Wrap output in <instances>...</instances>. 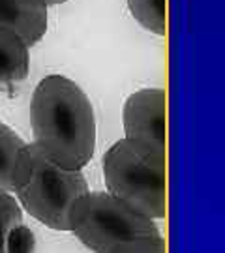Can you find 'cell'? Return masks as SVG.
I'll list each match as a JSON object with an SVG mask.
<instances>
[{"instance_id":"obj_1","label":"cell","mask_w":225,"mask_h":253,"mask_svg":"<svg viewBox=\"0 0 225 253\" xmlns=\"http://www.w3.org/2000/svg\"><path fill=\"white\" fill-rule=\"evenodd\" d=\"M34 145L62 169L81 171L96 150V118L89 96L64 75H47L30 101Z\"/></svg>"},{"instance_id":"obj_2","label":"cell","mask_w":225,"mask_h":253,"mask_svg":"<svg viewBox=\"0 0 225 253\" xmlns=\"http://www.w3.org/2000/svg\"><path fill=\"white\" fill-rule=\"evenodd\" d=\"M13 190L28 214L54 231H70L73 203L89 193L81 171L62 169L34 143L19 152L13 169Z\"/></svg>"},{"instance_id":"obj_3","label":"cell","mask_w":225,"mask_h":253,"mask_svg":"<svg viewBox=\"0 0 225 253\" xmlns=\"http://www.w3.org/2000/svg\"><path fill=\"white\" fill-rule=\"evenodd\" d=\"M70 231L96 253H117L160 236L152 217L107 191H89L73 203Z\"/></svg>"},{"instance_id":"obj_4","label":"cell","mask_w":225,"mask_h":253,"mask_svg":"<svg viewBox=\"0 0 225 253\" xmlns=\"http://www.w3.org/2000/svg\"><path fill=\"white\" fill-rule=\"evenodd\" d=\"M103 178L113 197L152 219L165 217V156L124 137L103 156Z\"/></svg>"},{"instance_id":"obj_5","label":"cell","mask_w":225,"mask_h":253,"mask_svg":"<svg viewBox=\"0 0 225 253\" xmlns=\"http://www.w3.org/2000/svg\"><path fill=\"white\" fill-rule=\"evenodd\" d=\"M126 139L165 156V92L143 88L134 92L122 111Z\"/></svg>"},{"instance_id":"obj_6","label":"cell","mask_w":225,"mask_h":253,"mask_svg":"<svg viewBox=\"0 0 225 253\" xmlns=\"http://www.w3.org/2000/svg\"><path fill=\"white\" fill-rule=\"evenodd\" d=\"M47 8L45 0H0V27L34 45L47 32Z\"/></svg>"},{"instance_id":"obj_7","label":"cell","mask_w":225,"mask_h":253,"mask_svg":"<svg viewBox=\"0 0 225 253\" xmlns=\"http://www.w3.org/2000/svg\"><path fill=\"white\" fill-rule=\"evenodd\" d=\"M30 54L25 40L9 28L0 27V84H13L27 79Z\"/></svg>"},{"instance_id":"obj_8","label":"cell","mask_w":225,"mask_h":253,"mask_svg":"<svg viewBox=\"0 0 225 253\" xmlns=\"http://www.w3.org/2000/svg\"><path fill=\"white\" fill-rule=\"evenodd\" d=\"M25 145L27 143L11 127L0 122V190H13L11 176H13V169H15L19 152L23 150Z\"/></svg>"},{"instance_id":"obj_9","label":"cell","mask_w":225,"mask_h":253,"mask_svg":"<svg viewBox=\"0 0 225 253\" xmlns=\"http://www.w3.org/2000/svg\"><path fill=\"white\" fill-rule=\"evenodd\" d=\"M128 8L141 27L158 36H165L167 32L165 0H128Z\"/></svg>"},{"instance_id":"obj_10","label":"cell","mask_w":225,"mask_h":253,"mask_svg":"<svg viewBox=\"0 0 225 253\" xmlns=\"http://www.w3.org/2000/svg\"><path fill=\"white\" fill-rule=\"evenodd\" d=\"M23 223V210L9 191L0 190V253H8L6 242L11 229Z\"/></svg>"},{"instance_id":"obj_11","label":"cell","mask_w":225,"mask_h":253,"mask_svg":"<svg viewBox=\"0 0 225 253\" xmlns=\"http://www.w3.org/2000/svg\"><path fill=\"white\" fill-rule=\"evenodd\" d=\"M6 250H8V253H32V250H34L32 231L23 223L17 225L15 229H11L8 242H6Z\"/></svg>"},{"instance_id":"obj_12","label":"cell","mask_w":225,"mask_h":253,"mask_svg":"<svg viewBox=\"0 0 225 253\" xmlns=\"http://www.w3.org/2000/svg\"><path fill=\"white\" fill-rule=\"evenodd\" d=\"M117 253H165V242H163L162 236H156V238H150V240L141 242V244L130 246V248L120 250Z\"/></svg>"},{"instance_id":"obj_13","label":"cell","mask_w":225,"mask_h":253,"mask_svg":"<svg viewBox=\"0 0 225 253\" xmlns=\"http://www.w3.org/2000/svg\"><path fill=\"white\" fill-rule=\"evenodd\" d=\"M64 2H68V0H45L47 6H56V4H64Z\"/></svg>"}]
</instances>
